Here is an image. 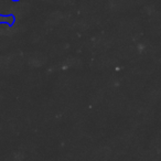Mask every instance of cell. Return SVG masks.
Masks as SVG:
<instances>
[{"mask_svg":"<svg viewBox=\"0 0 161 161\" xmlns=\"http://www.w3.org/2000/svg\"><path fill=\"white\" fill-rule=\"evenodd\" d=\"M11 1H14V3H18V1H20V0H11Z\"/></svg>","mask_w":161,"mask_h":161,"instance_id":"2","label":"cell"},{"mask_svg":"<svg viewBox=\"0 0 161 161\" xmlns=\"http://www.w3.org/2000/svg\"><path fill=\"white\" fill-rule=\"evenodd\" d=\"M14 14H7V16H3V14H0V25H8L9 27L14 25Z\"/></svg>","mask_w":161,"mask_h":161,"instance_id":"1","label":"cell"}]
</instances>
